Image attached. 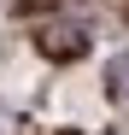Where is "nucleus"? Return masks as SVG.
<instances>
[{"label": "nucleus", "mask_w": 129, "mask_h": 135, "mask_svg": "<svg viewBox=\"0 0 129 135\" xmlns=\"http://www.w3.org/2000/svg\"><path fill=\"white\" fill-rule=\"evenodd\" d=\"M106 76H112V94H117V100H129V53H117L112 65H106Z\"/></svg>", "instance_id": "1"}]
</instances>
